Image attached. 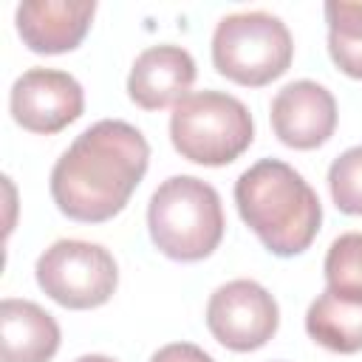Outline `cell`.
Segmentation results:
<instances>
[{"label":"cell","instance_id":"8fae6325","mask_svg":"<svg viewBox=\"0 0 362 362\" xmlns=\"http://www.w3.org/2000/svg\"><path fill=\"white\" fill-rule=\"evenodd\" d=\"M195 82V59L181 45H150L144 48L127 76V96L141 110H161L178 105Z\"/></svg>","mask_w":362,"mask_h":362},{"label":"cell","instance_id":"5b68a950","mask_svg":"<svg viewBox=\"0 0 362 362\" xmlns=\"http://www.w3.org/2000/svg\"><path fill=\"white\" fill-rule=\"evenodd\" d=\"M294 57L288 25L269 11H235L218 20L212 34V65L221 76L260 88L283 76Z\"/></svg>","mask_w":362,"mask_h":362},{"label":"cell","instance_id":"5bb4252c","mask_svg":"<svg viewBox=\"0 0 362 362\" xmlns=\"http://www.w3.org/2000/svg\"><path fill=\"white\" fill-rule=\"evenodd\" d=\"M328 54L351 79H362V0H328Z\"/></svg>","mask_w":362,"mask_h":362},{"label":"cell","instance_id":"3957f363","mask_svg":"<svg viewBox=\"0 0 362 362\" xmlns=\"http://www.w3.org/2000/svg\"><path fill=\"white\" fill-rule=\"evenodd\" d=\"M147 229L153 246L170 260L209 257L226 229L218 189L195 175H170L147 204Z\"/></svg>","mask_w":362,"mask_h":362},{"label":"cell","instance_id":"7c38bea8","mask_svg":"<svg viewBox=\"0 0 362 362\" xmlns=\"http://www.w3.org/2000/svg\"><path fill=\"white\" fill-rule=\"evenodd\" d=\"M59 351L57 320L31 300L6 297L0 303L3 362H51Z\"/></svg>","mask_w":362,"mask_h":362},{"label":"cell","instance_id":"9a60e30c","mask_svg":"<svg viewBox=\"0 0 362 362\" xmlns=\"http://www.w3.org/2000/svg\"><path fill=\"white\" fill-rule=\"evenodd\" d=\"M325 288L342 297L362 300V232H345L334 238L325 252Z\"/></svg>","mask_w":362,"mask_h":362},{"label":"cell","instance_id":"2e32d148","mask_svg":"<svg viewBox=\"0 0 362 362\" xmlns=\"http://www.w3.org/2000/svg\"><path fill=\"white\" fill-rule=\"evenodd\" d=\"M328 187L339 212L362 215V144L348 147L331 161Z\"/></svg>","mask_w":362,"mask_h":362},{"label":"cell","instance_id":"e0dca14e","mask_svg":"<svg viewBox=\"0 0 362 362\" xmlns=\"http://www.w3.org/2000/svg\"><path fill=\"white\" fill-rule=\"evenodd\" d=\"M150 362H215V359L192 342H170V345L158 348L150 356Z\"/></svg>","mask_w":362,"mask_h":362},{"label":"cell","instance_id":"8992f818","mask_svg":"<svg viewBox=\"0 0 362 362\" xmlns=\"http://www.w3.org/2000/svg\"><path fill=\"white\" fill-rule=\"evenodd\" d=\"M34 277L54 303L74 311L105 305L119 286L113 255L102 243L74 238L51 243L37 257Z\"/></svg>","mask_w":362,"mask_h":362},{"label":"cell","instance_id":"6da1fadb","mask_svg":"<svg viewBox=\"0 0 362 362\" xmlns=\"http://www.w3.org/2000/svg\"><path fill=\"white\" fill-rule=\"evenodd\" d=\"M150 164V144L139 127L102 119L82 130L51 170V198L62 215L79 223H102L119 215Z\"/></svg>","mask_w":362,"mask_h":362},{"label":"cell","instance_id":"ba28073f","mask_svg":"<svg viewBox=\"0 0 362 362\" xmlns=\"http://www.w3.org/2000/svg\"><path fill=\"white\" fill-rule=\"evenodd\" d=\"M85 90L68 74L57 68H28L23 71L8 93L11 119L31 133H59L82 116Z\"/></svg>","mask_w":362,"mask_h":362},{"label":"cell","instance_id":"4fadbf2b","mask_svg":"<svg viewBox=\"0 0 362 362\" xmlns=\"http://www.w3.org/2000/svg\"><path fill=\"white\" fill-rule=\"evenodd\" d=\"M305 331L317 345L334 354L362 351V300L325 288L305 311Z\"/></svg>","mask_w":362,"mask_h":362},{"label":"cell","instance_id":"ac0fdd59","mask_svg":"<svg viewBox=\"0 0 362 362\" xmlns=\"http://www.w3.org/2000/svg\"><path fill=\"white\" fill-rule=\"evenodd\" d=\"M74 362H116V359L113 356H105V354H85V356H79Z\"/></svg>","mask_w":362,"mask_h":362},{"label":"cell","instance_id":"9c48e42d","mask_svg":"<svg viewBox=\"0 0 362 362\" xmlns=\"http://www.w3.org/2000/svg\"><path fill=\"white\" fill-rule=\"evenodd\" d=\"M269 119L274 136L286 147L314 150L337 130V99L325 85L314 79H297L274 93Z\"/></svg>","mask_w":362,"mask_h":362},{"label":"cell","instance_id":"30bf717a","mask_svg":"<svg viewBox=\"0 0 362 362\" xmlns=\"http://www.w3.org/2000/svg\"><path fill=\"white\" fill-rule=\"evenodd\" d=\"M96 14L93 0H25L14 11L17 34L34 54L74 51Z\"/></svg>","mask_w":362,"mask_h":362},{"label":"cell","instance_id":"52a82bcc","mask_svg":"<svg viewBox=\"0 0 362 362\" xmlns=\"http://www.w3.org/2000/svg\"><path fill=\"white\" fill-rule=\"evenodd\" d=\"M280 325L277 300L257 280H229L209 294L206 328L229 351L263 348Z\"/></svg>","mask_w":362,"mask_h":362},{"label":"cell","instance_id":"277c9868","mask_svg":"<svg viewBox=\"0 0 362 362\" xmlns=\"http://www.w3.org/2000/svg\"><path fill=\"white\" fill-rule=\"evenodd\" d=\"M252 139L255 124L249 107L223 90H192L170 113V141L192 164H232L249 150Z\"/></svg>","mask_w":362,"mask_h":362},{"label":"cell","instance_id":"7a4b0ae2","mask_svg":"<svg viewBox=\"0 0 362 362\" xmlns=\"http://www.w3.org/2000/svg\"><path fill=\"white\" fill-rule=\"evenodd\" d=\"M243 223L277 257L303 255L320 232L322 204L311 184L280 158H260L235 181Z\"/></svg>","mask_w":362,"mask_h":362}]
</instances>
